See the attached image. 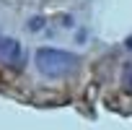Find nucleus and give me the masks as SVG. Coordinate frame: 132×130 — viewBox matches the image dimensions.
I'll return each instance as SVG.
<instances>
[{"label":"nucleus","instance_id":"obj_1","mask_svg":"<svg viewBox=\"0 0 132 130\" xmlns=\"http://www.w3.org/2000/svg\"><path fill=\"white\" fill-rule=\"evenodd\" d=\"M36 68L47 78H62L78 68V55L68 49H57V47H42L36 49Z\"/></svg>","mask_w":132,"mask_h":130},{"label":"nucleus","instance_id":"obj_2","mask_svg":"<svg viewBox=\"0 0 132 130\" xmlns=\"http://www.w3.org/2000/svg\"><path fill=\"white\" fill-rule=\"evenodd\" d=\"M0 62L11 65V68H23V62H26L23 44L13 37H3L0 39Z\"/></svg>","mask_w":132,"mask_h":130},{"label":"nucleus","instance_id":"obj_3","mask_svg":"<svg viewBox=\"0 0 132 130\" xmlns=\"http://www.w3.org/2000/svg\"><path fill=\"white\" fill-rule=\"evenodd\" d=\"M122 83H124V91L132 94V65H127V68H124V78H122Z\"/></svg>","mask_w":132,"mask_h":130},{"label":"nucleus","instance_id":"obj_4","mask_svg":"<svg viewBox=\"0 0 132 130\" xmlns=\"http://www.w3.org/2000/svg\"><path fill=\"white\" fill-rule=\"evenodd\" d=\"M127 47H132V37H129V39H127Z\"/></svg>","mask_w":132,"mask_h":130}]
</instances>
